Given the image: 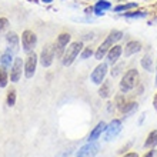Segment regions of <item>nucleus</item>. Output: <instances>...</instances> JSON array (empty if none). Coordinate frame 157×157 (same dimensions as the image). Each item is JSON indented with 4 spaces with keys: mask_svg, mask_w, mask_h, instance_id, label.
<instances>
[{
    "mask_svg": "<svg viewBox=\"0 0 157 157\" xmlns=\"http://www.w3.org/2000/svg\"><path fill=\"white\" fill-rule=\"evenodd\" d=\"M121 37H123V33H121L120 30H112V32L109 33V36L106 37V40L99 46V49L96 50V53H94L96 60H101V59L107 54V52L110 50V47H113L114 43L119 41Z\"/></svg>",
    "mask_w": 157,
    "mask_h": 157,
    "instance_id": "f257e3e1",
    "label": "nucleus"
},
{
    "mask_svg": "<svg viewBox=\"0 0 157 157\" xmlns=\"http://www.w3.org/2000/svg\"><path fill=\"white\" fill-rule=\"evenodd\" d=\"M137 83H139V71L136 69H132L121 78V82H120V91L121 93H128V91L133 90L137 86Z\"/></svg>",
    "mask_w": 157,
    "mask_h": 157,
    "instance_id": "f03ea898",
    "label": "nucleus"
},
{
    "mask_svg": "<svg viewBox=\"0 0 157 157\" xmlns=\"http://www.w3.org/2000/svg\"><path fill=\"white\" fill-rule=\"evenodd\" d=\"M82 47H83L82 41H73V43L66 49L64 54H63V57H62L63 66H66V67L70 66L71 63L76 60V57L78 56V53L82 52Z\"/></svg>",
    "mask_w": 157,
    "mask_h": 157,
    "instance_id": "7ed1b4c3",
    "label": "nucleus"
},
{
    "mask_svg": "<svg viewBox=\"0 0 157 157\" xmlns=\"http://www.w3.org/2000/svg\"><path fill=\"white\" fill-rule=\"evenodd\" d=\"M37 44V36L32 30H25L21 34V46L26 53H32Z\"/></svg>",
    "mask_w": 157,
    "mask_h": 157,
    "instance_id": "20e7f679",
    "label": "nucleus"
},
{
    "mask_svg": "<svg viewBox=\"0 0 157 157\" xmlns=\"http://www.w3.org/2000/svg\"><path fill=\"white\" fill-rule=\"evenodd\" d=\"M70 34L69 33H62L59 34L57 40H56V44H54V53H56V57H63V54L67 49V44L70 41Z\"/></svg>",
    "mask_w": 157,
    "mask_h": 157,
    "instance_id": "39448f33",
    "label": "nucleus"
},
{
    "mask_svg": "<svg viewBox=\"0 0 157 157\" xmlns=\"http://www.w3.org/2000/svg\"><path fill=\"white\" fill-rule=\"evenodd\" d=\"M54 56H56V53H54V46L53 44H47L43 47V50H41L40 53V63L43 67H50L52 66V63H53L54 60Z\"/></svg>",
    "mask_w": 157,
    "mask_h": 157,
    "instance_id": "423d86ee",
    "label": "nucleus"
},
{
    "mask_svg": "<svg viewBox=\"0 0 157 157\" xmlns=\"http://www.w3.org/2000/svg\"><path fill=\"white\" fill-rule=\"evenodd\" d=\"M104 132H106V134H104V140L106 141H110L112 139H114L121 132V120H119V119L112 120V123L106 127Z\"/></svg>",
    "mask_w": 157,
    "mask_h": 157,
    "instance_id": "0eeeda50",
    "label": "nucleus"
},
{
    "mask_svg": "<svg viewBox=\"0 0 157 157\" xmlns=\"http://www.w3.org/2000/svg\"><path fill=\"white\" fill-rule=\"evenodd\" d=\"M37 54L34 53H30L29 57H27V60H26L25 63V76L27 78H32L34 76V73H36V66H37Z\"/></svg>",
    "mask_w": 157,
    "mask_h": 157,
    "instance_id": "6e6552de",
    "label": "nucleus"
},
{
    "mask_svg": "<svg viewBox=\"0 0 157 157\" xmlns=\"http://www.w3.org/2000/svg\"><path fill=\"white\" fill-rule=\"evenodd\" d=\"M23 70H25L23 69V60L20 57H16L12 67H10V82H13V83L19 82L21 78V71Z\"/></svg>",
    "mask_w": 157,
    "mask_h": 157,
    "instance_id": "1a4fd4ad",
    "label": "nucleus"
},
{
    "mask_svg": "<svg viewBox=\"0 0 157 157\" xmlns=\"http://www.w3.org/2000/svg\"><path fill=\"white\" fill-rule=\"evenodd\" d=\"M106 75H107V63H100L91 73V82L94 84H101L104 82Z\"/></svg>",
    "mask_w": 157,
    "mask_h": 157,
    "instance_id": "9d476101",
    "label": "nucleus"
},
{
    "mask_svg": "<svg viewBox=\"0 0 157 157\" xmlns=\"http://www.w3.org/2000/svg\"><path fill=\"white\" fill-rule=\"evenodd\" d=\"M99 143H94V141H89L86 146L80 147L76 154V157H93L97 151H99Z\"/></svg>",
    "mask_w": 157,
    "mask_h": 157,
    "instance_id": "9b49d317",
    "label": "nucleus"
},
{
    "mask_svg": "<svg viewBox=\"0 0 157 157\" xmlns=\"http://www.w3.org/2000/svg\"><path fill=\"white\" fill-rule=\"evenodd\" d=\"M123 53V49H121V46L120 44H114L113 47H110V50L107 52V63L109 64H114L117 63V60L120 59Z\"/></svg>",
    "mask_w": 157,
    "mask_h": 157,
    "instance_id": "f8f14e48",
    "label": "nucleus"
},
{
    "mask_svg": "<svg viewBox=\"0 0 157 157\" xmlns=\"http://www.w3.org/2000/svg\"><path fill=\"white\" fill-rule=\"evenodd\" d=\"M141 50V43L140 41H136V40H132L128 41L126 47H124V57H130L133 54L139 53Z\"/></svg>",
    "mask_w": 157,
    "mask_h": 157,
    "instance_id": "ddd939ff",
    "label": "nucleus"
},
{
    "mask_svg": "<svg viewBox=\"0 0 157 157\" xmlns=\"http://www.w3.org/2000/svg\"><path fill=\"white\" fill-rule=\"evenodd\" d=\"M6 39H7L9 49L16 54L17 52H19V46H20V43H19V36H17L14 32H9L7 36H6Z\"/></svg>",
    "mask_w": 157,
    "mask_h": 157,
    "instance_id": "4468645a",
    "label": "nucleus"
},
{
    "mask_svg": "<svg viewBox=\"0 0 157 157\" xmlns=\"http://www.w3.org/2000/svg\"><path fill=\"white\" fill-rule=\"evenodd\" d=\"M106 127H107V124L104 123V121H100V123L97 124L93 130H91V133H90V136H89V139H87V141H96L100 136H101V133L106 130Z\"/></svg>",
    "mask_w": 157,
    "mask_h": 157,
    "instance_id": "2eb2a0df",
    "label": "nucleus"
},
{
    "mask_svg": "<svg viewBox=\"0 0 157 157\" xmlns=\"http://www.w3.org/2000/svg\"><path fill=\"white\" fill-rule=\"evenodd\" d=\"M13 56H14V53H13L12 50L9 49H6L3 52V54L0 56V63H2V67H4V69H7V67H12V64H13Z\"/></svg>",
    "mask_w": 157,
    "mask_h": 157,
    "instance_id": "dca6fc26",
    "label": "nucleus"
},
{
    "mask_svg": "<svg viewBox=\"0 0 157 157\" xmlns=\"http://www.w3.org/2000/svg\"><path fill=\"white\" fill-rule=\"evenodd\" d=\"M110 7H112V3H110V2H107V0H99L94 6V13L97 16H103L104 12Z\"/></svg>",
    "mask_w": 157,
    "mask_h": 157,
    "instance_id": "f3484780",
    "label": "nucleus"
},
{
    "mask_svg": "<svg viewBox=\"0 0 157 157\" xmlns=\"http://www.w3.org/2000/svg\"><path fill=\"white\" fill-rule=\"evenodd\" d=\"M157 144V130H153V132H150V134L147 136L144 141V147L146 149H151L154 146Z\"/></svg>",
    "mask_w": 157,
    "mask_h": 157,
    "instance_id": "a211bd4d",
    "label": "nucleus"
},
{
    "mask_svg": "<svg viewBox=\"0 0 157 157\" xmlns=\"http://www.w3.org/2000/svg\"><path fill=\"white\" fill-rule=\"evenodd\" d=\"M141 66L147 71H153V59L150 54H146L144 57L141 59Z\"/></svg>",
    "mask_w": 157,
    "mask_h": 157,
    "instance_id": "6ab92c4d",
    "label": "nucleus"
},
{
    "mask_svg": "<svg viewBox=\"0 0 157 157\" xmlns=\"http://www.w3.org/2000/svg\"><path fill=\"white\" fill-rule=\"evenodd\" d=\"M99 96L103 97V99H107L109 96H110V83L109 82L101 83V87H100V90H99Z\"/></svg>",
    "mask_w": 157,
    "mask_h": 157,
    "instance_id": "aec40b11",
    "label": "nucleus"
},
{
    "mask_svg": "<svg viewBox=\"0 0 157 157\" xmlns=\"http://www.w3.org/2000/svg\"><path fill=\"white\" fill-rule=\"evenodd\" d=\"M6 101H7L9 107H13V106L16 104V90H14V89H10V90L7 91V99H6Z\"/></svg>",
    "mask_w": 157,
    "mask_h": 157,
    "instance_id": "412c9836",
    "label": "nucleus"
},
{
    "mask_svg": "<svg viewBox=\"0 0 157 157\" xmlns=\"http://www.w3.org/2000/svg\"><path fill=\"white\" fill-rule=\"evenodd\" d=\"M9 82V75L4 67H0V87H6Z\"/></svg>",
    "mask_w": 157,
    "mask_h": 157,
    "instance_id": "4be33fe9",
    "label": "nucleus"
},
{
    "mask_svg": "<svg viewBox=\"0 0 157 157\" xmlns=\"http://www.w3.org/2000/svg\"><path fill=\"white\" fill-rule=\"evenodd\" d=\"M137 7V3L133 2V3H126V4H119L114 7V12H123V10H128V9H134Z\"/></svg>",
    "mask_w": 157,
    "mask_h": 157,
    "instance_id": "5701e85b",
    "label": "nucleus"
},
{
    "mask_svg": "<svg viewBox=\"0 0 157 157\" xmlns=\"http://www.w3.org/2000/svg\"><path fill=\"white\" fill-rule=\"evenodd\" d=\"M137 109V103H134V101H132V103H126L123 106V109H121V112L124 113V114H128V113H132L133 110H136Z\"/></svg>",
    "mask_w": 157,
    "mask_h": 157,
    "instance_id": "b1692460",
    "label": "nucleus"
},
{
    "mask_svg": "<svg viewBox=\"0 0 157 157\" xmlns=\"http://www.w3.org/2000/svg\"><path fill=\"white\" fill-rule=\"evenodd\" d=\"M147 13L144 12H132V13H124V16L128 19H139V17H144Z\"/></svg>",
    "mask_w": 157,
    "mask_h": 157,
    "instance_id": "393cba45",
    "label": "nucleus"
},
{
    "mask_svg": "<svg viewBox=\"0 0 157 157\" xmlns=\"http://www.w3.org/2000/svg\"><path fill=\"white\" fill-rule=\"evenodd\" d=\"M9 29V20L6 17H0V34H3Z\"/></svg>",
    "mask_w": 157,
    "mask_h": 157,
    "instance_id": "a878e982",
    "label": "nucleus"
},
{
    "mask_svg": "<svg viewBox=\"0 0 157 157\" xmlns=\"http://www.w3.org/2000/svg\"><path fill=\"white\" fill-rule=\"evenodd\" d=\"M123 67H124V63H123V62L119 63V64H117V66L112 70V76H113V77H116V76H119V75H120V71H121V69H123Z\"/></svg>",
    "mask_w": 157,
    "mask_h": 157,
    "instance_id": "bb28decb",
    "label": "nucleus"
},
{
    "mask_svg": "<svg viewBox=\"0 0 157 157\" xmlns=\"http://www.w3.org/2000/svg\"><path fill=\"white\" fill-rule=\"evenodd\" d=\"M91 54H93V50H91L90 47H86V49L83 50V53L80 54V57H82L83 60H86V59H89V57H90Z\"/></svg>",
    "mask_w": 157,
    "mask_h": 157,
    "instance_id": "cd10ccee",
    "label": "nucleus"
},
{
    "mask_svg": "<svg viewBox=\"0 0 157 157\" xmlns=\"http://www.w3.org/2000/svg\"><path fill=\"white\" fill-rule=\"evenodd\" d=\"M73 150H75V146H71V147H69V149L63 150L62 153L59 154V156H56V157H69L71 153H73Z\"/></svg>",
    "mask_w": 157,
    "mask_h": 157,
    "instance_id": "c85d7f7f",
    "label": "nucleus"
},
{
    "mask_svg": "<svg viewBox=\"0 0 157 157\" xmlns=\"http://www.w3.org/2000/svg\"><path fill=\"white\" fill-rule=\"evenodd\" d=\"M124 104H126V101H124V100H123V96H119V97H117V106H119V107H120V110L123 109V106H124Z\"/></svg>",
    "mask_w": 157,
    "mask_h": 157,
    "instance_id": "c756f323",
    "label": "nucleus"
},
{
    "mask_svg": "<svg viewBox=\"0 0 157 157\" xmlns=\"http://www.w3.org/2000/svg\"><path fill=\"white\" fill-rule=\"evenodd\" d=\"M153 156H154V150H150L149 153H146L143 157H153Z\"/></svg>",
    "mask_w": 157,
    "mask_h": 157,
    "instance_id": "7c9ffc66",
    "label": "nucleus"
},
{
    "mask_svg": "<svg viewBox=\"0 0 157 157\" xmlns=\"http://www.w3.org/2000/svg\"><path fill=\"white\" fill-rule=\"evenodd\" d=\"M123 157H139V156H137V153H127V154H124Z\"/></svg>",
    "mask_w": 157,
    "mask_h": 157,
    "instance_id": "2f4dec72",
    "label": "nucleus"
},
{
    "mask_svg": "<svg viewBox=\"0 0 157 157\" xmlns=\"http://www.w3.org/2000/svg\"><path fill=\"white\" fill-rule=\"evenodd\" d=\"M153 104H154V109L157 110V94L154 96V100H153Z\"/></svg>",
    "mask_w": 157,
    "mask_h": 157,
    "instance_id": "473e14b6",
    "label": "nucleus"
},
{
    "mask_svg": "<svg viewBox=\"0 0 157 157\" xmlns=\"http://www.w3.org/2000/svg\"><path fill=\"white\" fill-rule=\"evenodd\" d=\"M41 2H44V3H52L53 0H41Z\"/></svg>",
    "mask_w": 157,
    "mask_h": 157,
    "instance_id": "72a5a7b5",
    "label": "nucleus"
},
{
    "mask_svg": "<svg viewBox=\"0 0 157 157\" xmlns=\"http://www.w3.org/2000/svg\"><path fill=\"white\" fill-rule=\"evenodd\" d=\"M29 2H32V3H37L39 0H29Z\"/></svg>",
    "mask_w": 157,
    "mask_h": 157,
    "instance_id": "f704fd0d",
    "label": "nucleus"
},
{
    "mask_svg": "<svg viewBox=\"0 0 157 157\" xmlns=\"http://www.w3.org/2000/svg\"><path fill=\"white\" fill-rule=\"evenodd\" d=\"M156 86H157V73H156Z\"/></svg>",
    "mask_w": 157,
    "mask_h": 157,
    "instance_id": "c9c22d12",
    "label": "nucleus"
}]
</instances>
